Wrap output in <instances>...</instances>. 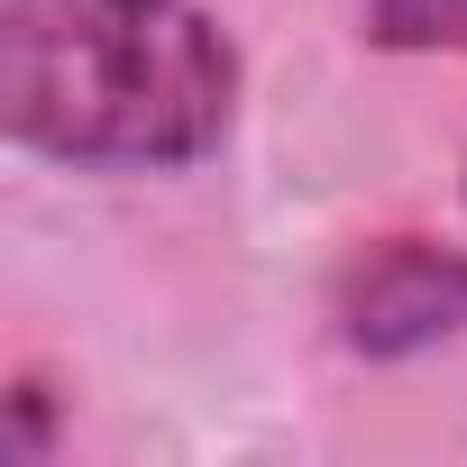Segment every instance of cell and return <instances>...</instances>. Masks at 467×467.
<instances>
[{"mask_svg":"<svg viewBox=\"0 0 467 467\" xmlns=\"http://www.w3.org/2000/svg\"><path fill=\"white\" fill-rule=\"evenodd\" d=\"M56 449V403H47V376H19L10 385V458H47Z\"/></svg>","mask_w":467,"mask_h":467,"instance_id":"277c9868","label":"cell"},{"mask_svg":"<svg viewBox=\"0 0 467 467\" xmlns=\"http://www.w3.org/2000/svg\"><path fill=\"white\" fill-rule=\"evenodd\" d=\"M458 192H467V174H458Z\"/></svg>","mask_w":467,"mask_h":467,"instance_id":"5b68a950","label":"cell"},{"mask_svg":"<svg viewBox=\"0 0 467 467\" xmlns=\"http://www.w3.org/2000/svg\"><path fill=\"white\" fill-rule=\"evenodd\" d=\"M239 37L202 0H0V129L74 174H183L239 119Z\"/></svg>","mask_w":467,"mask_h":467,"instance_id":"6da1fadb","label":"cell"},{"mask_svg":"<svg viewBox=\"0 0 467 467\" xmlns=\"http://www.w3.org/2000/svg\"><path fill=\"white\" fill-rule=\"evenodd\" d=\"M330 339L367 367L431 358L467 339V248L449 239H367L330 285Z\"/></svg>","mask_w":467,"mask_h":467,"instance_id":"7a4b0ae2","label":"cell"},{"mask_svg":"<svg viewBox=\"0 0 467 467\" xmlns=\"http://www.w3.org/2000/svg\"><path fill=\"white\" fill-rule=\"evenodd\" d=\"M358 28L385 56H467V0H367Z\"/></svg>","mask_w":467,"mask_h":467,"instance_id":"3957f363","label":"cell"}]
</instances>
